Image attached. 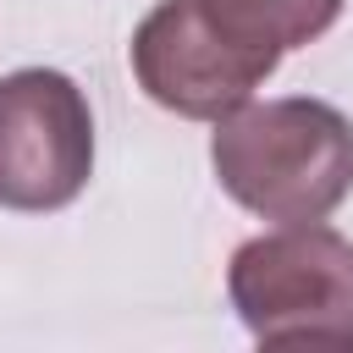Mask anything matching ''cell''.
I'll use <instances>...</instances> for the list:
<instances>
[{
  "mask_svg": "<svg viewBox=\"0 0 353 353\" xmlns=\"http://www.w3.org/2000/svg\"><path fill=\"white\" fill-rule=\"evenodd\" d=\"M94 176L88 94L55 66H17L0 77V210H66Z\"/></svg>",
  "mask_w": 353,
  "mask_h": 353,
  "instance_id": "cell-3",
  "label": "cell"
},
{
  "mask_svg": "<svg viewBox=\"0 0 353 353\" xmlns=\"http://www.w3.org/2000/svg\"><path fill=\"white\" fill-rule=\"evenodd\" d=\"M226 298L265 347H353V243L298 221L237 243Z\"/></svg>",
  "mask_w": 353,
  "mask_h": 353,
  "instance_id": "cell-2",
  "label": "cell"
},
{
  "mask_svg": "<svg viewBox=\"0 0 353 353\" xmlns=\"http://www.w3.org/2000/svg\"><path fill=\"white\" fill-rule=\"evenodd\" d=\"M210 165L221 193L270 226L325 221L353 193V121L309 94L248 99L215 121Z\"/></svg>",
  "mask_w": 353,
  "mask_h": 353,
  "instance_id": "cell-1",
  "label": "cell"
},
{
  "mask_svg": "<svg viewBox=\"0 0 353 353\" xmlns=\"http://www.w3.org/2000/svg\"><path fill=\"white\" fill-rule=\"evenodd\" d=\"M127 61H132L138 88L160 110L182 116V121H221V116H232L281 66L276 55L248 50L226 28H215L199 0H160V6H149V17L132 28Z\"/></svg>",
  "mask_w": 353,
  "mask_h": 353,
  "instance_id": "cell-4",
  "label": "cell"
},
{
  "mask_svg": "<svg viewBox=\"0 0 353 353\" xmlns=\"http://www.w3.org/2000/svg\"><path fill=\"white\" fill-rule=\"evenodd\" d=\"M204 17L215 28H226L237 44L248 50H265V55H287L298 44H314L347 0H199Z\"/></svg>",
  "mask_w": 353,
  "mask_h": 353,
  "instance_id": "cell-5",
  "label": "cell"
}]
</instances>
